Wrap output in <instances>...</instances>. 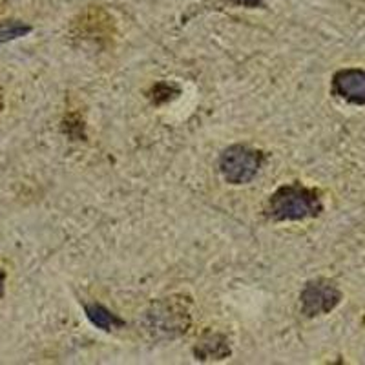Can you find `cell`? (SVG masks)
I'll return each mask as SVG.
<instances>
[{"label": "cell", "instance_id": "6da1fadb", "mask_svg": "<svg viewBox=\"0 0 365 365\" xmlns=\"http://www.w3.org/2000/svg\"><path fill=\"white\" fill-rule=\"evenodd\" d=\"M318 195L299 185H285L269 197L267 216L274 221H298L318 214Z\"/></svg>", "mask_w": 365, "mask_h": 365}, {"label": "cell", "instance_id": "7a4b0ae2", "mask_svg": "<svg viewBox=\"0 0 365 365\" xmlns=\"http://www.w3.org/2000/svg\"><path fill=\"white\" fill-rule=\"evenodd\" d=\"M263 165V154L249 146L236 145L225 150L220 158V172L225 181L245 185L257 175Z\"/></svg>", "mask_w": 365, "mask_h": 365}, {"label": "cell", "instance_id": "3957f363", "mask_svg": "<svg viewBox=\"0 0 365 365\" xmlns=\"http://www.w3.org/2000/svg\"><path fill=\"white\" fill-rule=\"evenodd\" d=\"M148 329L155 336L175 338L181 336L182 332L188 331L190 325V314L185 303L175 299H165V302L154 305V309L146 316Z\"/></svg>", "mask_w": 365, "mask_h": 365}, {"label": "cell", "instance_id": "277c9868", "mask_svg": "<svg viewBox=\"0 0 365 365\" xmlns=\"http://www.w3.org/2000/svg\"><path fill=\"white\" fill-rule=\"evenodd\" d=\"M336 303V294L332 289L325 285H309L302 294V307L303 312L309 316L319 314V312H325Z\"/></svg>", "mask_w": 365, "mask_h": 365}, {"label": "cell", "instance_id": "5b68a950", "mask_svg": "<svg viewBox=\"0 0 365 365\" xmlns=\"http://www.w3.org/2000/svg\"><path fill=\"white\" fill-rule=\"evenodd\" d=\"M230 354L228 340L223 334L210 332L195 347V356L197 360H223Z\"/></svg>", "mask_w": 365, "mask_h": 365}, {"label": "cell", "instance_id": "8992f818", "mask_svg": "<svg viewBox=\"0 0 365 365\" xmlns=\"http://www.w3.org/2000/svg\"><path fill=\"white\" fill-rule=\"evenodd\" d=\"M84 312H86V318L90 319V324L93 327L101 329V331H115L125 325V322L119 318L117 314H113L112 311L101 305V303H86L84 305Z\"/></svg>", "mask_w": 365, "mask_h": 365}, {"label": "cell", "instance_id": "52a82bcc", "mask_svg": "<svg viewBox=\"0 0 365 365\" xmlns=\"http://www.w3.org/2000/svg\"><path fill=\"white\" fill-rule=\"evenodd\" d=\"M336 90L340 96L354 101H365V73L344 71L336 77Z\"/></svg>", "mask_w": 365, "mask_h": 365}, {"label": "cell", "instance_id": "ba28073f", "mask_svg": "<svg viewBox=\"0 0 365 365\" xmlns=\"http://www.w3.org/2000/svg\"><path fill=\"white\" fill-rule=\"evenodd\" d=\"M29 31H31V26L24 24V22H21V21L0 22V44L17 41V38L28 35Z\"/></svg>", "mask_w": 365, "mask_h": 365}, {"label": "cell", "instance_id": "9c48e42d", "mask_svg": "<svg viewBox=\"0 0 365 365\" xmlns=\"http://www.w3.org/2000/svg\"><path fill=\"white\" fill-rule=\"evenodd\" d=\"M232 4L243 6V8H257L263 4V0H230Z\"/></svg>", "mask_w": 365, "mask_h": 365}, {"label": "cell", "instance_id": "30bf717a", "mask_svg": "<svg viewBox=\"0 0 365 365\" xmlns=\"http://www.w3.org/2000/svg\"><path fill=\"white\" fill-rule=\"evenodd\" d=\"M4 291H6V272L0 269V298L4 296Z\"/></svg>", "mask_w": 365, "mask_h": 365}]
</instances>
